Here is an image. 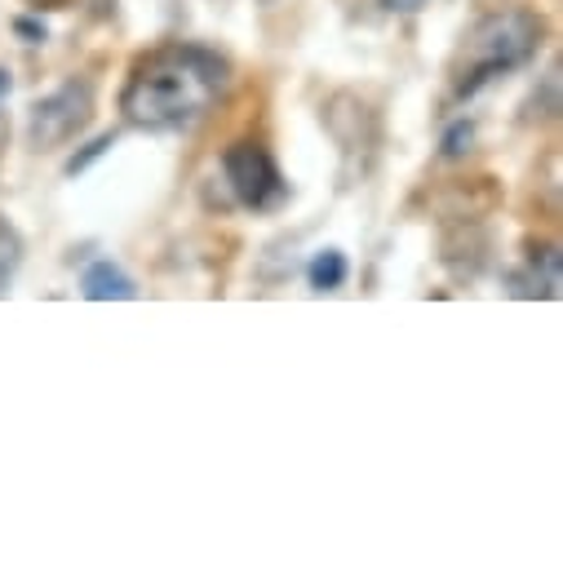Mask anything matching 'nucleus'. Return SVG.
Segmentation results:
<instances>
[{"label": "nucleus", "instance_id": "nucleus-2", "mask_svg": "<svg viewBox=\"0 0 563 563\" xmlns=\"http://www.w3.org/2000/svg\"><path fill=\"white\" fill-rule=\"evenodd\" d=\"M545 36V23L532 10H497L484 14L462 36V63H457V98L479 93L488 80L523 67L537 58Z\"/></svg>", "mask_w": 563, "mask_h": 563}, {"label": "nucleus", "instance_id": "nucleus-13", "mask_svg": "<svg viewBox=\"0 0 563 563\" xmlns=\"http://www.w3.org/2000/svg\"><path fill=\"white\" fill-rule=\"evenodd\" d=\"M257 5H279V0H257Z\"/></svg>", "mask_w": 563, "mask_h": 563}, {"label": "nucleus", "instance_id": "nucleus-10", "mask_svg": "<svg viewBox=\"0 0 563 563\" xmlns=\"http://www.w3.org/2000/svg\"><path fill=\"white\" fill-rule=\"evenodd\" d=\"M14 36H19L23 45H45V41H49V27H45L41 19H14Z\"/></svg>", "mask_w": 563, "mask_h": 563}, {"label": "nucleus", "instance_id": "nucleus-7", "mask_svg": "<svg viewBox=\"0 0 563 563\" xmlns=\"http://www.w3.org/2000/svg\"><path fill=\"white\" fill-rule=\"evenodd\" d=\"M19 266H23V235L14 231V222L0 218V298L10 294Z\"/></svg>", "mask_w": 563, "mask_h": 563}, {"label": "nucleus", "instance_id": "nucleus-6", "mask_svg": "<svg viewBox=\"0 0 563 563\" xmlns=\"http://www.w3.org/2000/svg\"><path fill=\"white\" fill-rule=\"evenodd\" d=\"M346 275H351V262L342 249H320L311 262H307V279H311V289L316 294H338L346 285Z\"/></svg>", "mask_w": 563, "mask_h": 563}, {"label": "nucleus", "instance_id": "nucleus-12", "mask_svg": "<svg viewBox=\"0 0 563 563\" xmlns=\"http://www.w3.org/2000/svg\"><path fill=\"white\" fill-rule=\"evenodd\" d=\"M14 93V76H10V67H0V102H5Z\"/></svg>", "mask_w": 563, "mask_h": 563}, {"label": "nucleus", "instance_id": "nucleus-4", "mask_svg": "<svg viewBox=\"0 0 563 563\" xmlns=\"http://www.w3.org/2000/svg\"><path fill=\"white\" fill-rule=\"evenodd\" d=\"M222 183L235 205L257 209V213L289 200V183L279 174L275 156L262 143H253V137H240V143H231L222 152Z\"/></svg>", "mask_w": 563, "mask_h": 563}, {"label": "nucleus", "instance_id": "nucleus-1", "mask_svg": "<svg viewBox=\"0 0 563 563\" xmlns=\"http://www.w3.org/2000/svg\"><path fill=\"white\" fill-rule=\"evenodd\" d=\"M227 58L205 45H161L143 54L120 89V111L133 129L174 133L205 120V111L227 93Z\"/></svg>", "mask_w": 563, "mask_h": 563}, {"label": "nucleus", "instance_id": "nucleus-11", "mask_svg": "<svg viewBox=\"0 0 563 563\" xmlns=\"http://www.w3.org/2000/svg\"><path fill=\"white\" fill-rule=\"evenodd\" d=\"M382 5L390 10V14H421L431 5V0H382Z\"/></svg>", "mask_w": 563, "mask_h": 563}, {"label": "nucleus", "instance_id": "nucleus-9", "mask_svg": "<svg viewBox=\"0 0 563 563\" xmlns=\"http://www.w3.org/2000/svg\"><path fill=\"white\" fill-rule=\"evenodd\" d=\"M111 147H115V133H102V137H93V143H85V147H80V152L67 161V174H71V178H76V174H85V169H89L93 161H102Z\"/></svg>", "mask_w": 563, "mask_h": 563}, {"label": "nucleus", "instance_id": "nucleus-5", "mask_svg": "<svg viewBox=\"0 0 563 563\" xmlns=\"http://www.w3.org/2000/svg\"><path fill=\"white\" fill-rule=\"evenodd\" d=\"M80 294H85L89 302H133V298H137V285H133V279H129L111 257H102V262H89V266H85Z\"/></svg>", "mask_w": 563, "mask_h": 563}, {"label": "nucleus", "instance_id": "nucleus-8", "mask_svg": "<svg viewBox=\"0 0 563 563\" xmlns=\"http://www.w3.org/2000/svg\"><path fill=\"white\" fill-rule=\"evenodd\" d=\"M475 147V120H453L449 129H444V137H440V152L449 156V161H462L466 152Z\"/></svg>", "mask_w": 563, "mask_h": 563}, {"label": "nucleus", "instance_id": "nucleus-3", "mask_svg": "<svg viewBox=\"0 0 563 563\" xmlns=\"http://www.w3.org/2000/svg\"><path fill=\"white\" fill-rule=\"evenodd\" d=\"M93 120V85L89 80H63L45 98L27 107V147L32 152H54L71 137H80Z\"/></svg>", "mask_w": 563, "mask_h": 563}]
</instances>
